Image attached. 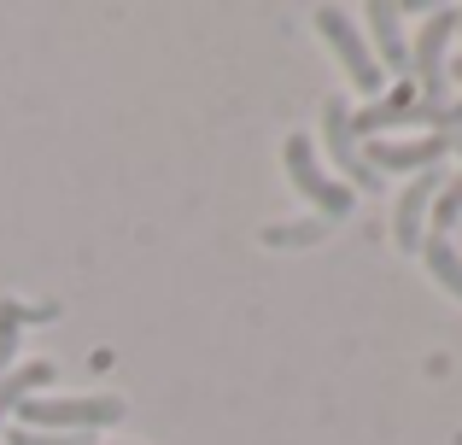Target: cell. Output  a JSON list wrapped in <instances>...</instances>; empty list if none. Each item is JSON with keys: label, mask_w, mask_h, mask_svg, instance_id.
<instances>
[{"label": "cell", "mask_w": 462, "mask_h": 445, "mask_svg": "<svg viewBox=\"0 0 462 445\" xmlns=\"http://www.w3.org/2000/svg\"><path fill=\"white\" fill-rule=\"evenodd\" d=\"M124 422V399L100 393V399H23L18 428H42V434H94V428Z\"/></svg>", "instance_id": "cell-1"}, {"label": "cell", "mask_w": 462, "mask_h": 445, "mask_svg": "<svg viewBox=\"0 0 462 445\" xmlns=\"http://www.w3.org/2000/svg\"><path fill=\"white\" fill-rule=\"evenodd\" d=\"M462 30V12L457 6H439L428 23H421L416 35V53H410V65H416V100L421 106H445V47H451V35Z\"/></svg>", "instance_id": "cell-2"}, {"label": "cell", "mask_w": 462, "mask_h": 445, "mask_svg": "<svg viewBox=\"0 0 462 445\" xmlns=\"http://www.w3.org/2000/svg\"><path fill=\"white\" fill-rule=\"evenodd\" d=\"M316 30H322V42L339 53L346 77H351V82H357V88L374 100V94H381V82H386V70L369 59V42H363V30H357V23H351L339 6H322V12H316Z\"/></svg>", "instance_id": "cell-3"}, {"label": "cell", "mask_w": 462, "mask_h": 445, "mask_svg": "<svg viewBox=\"0 0 462 445\" xmlns=\"http://www.w3.org/2000/svg\"><path fill=\"white\" fill-rule=\"evenodd\" d=\"M287 176H293V188L310 199V206H322V211H328V223L351 211V188H339L334 176H328L322 164H316V147H310L305 135L287 141Z\"/></svg>", "instance_id": "cell-4"}, {"label": "cell", "mask_w": 462, "mask_h": 445, "mask_svg": "<svg viewBox=\"0 0 462 445\" xmlns=\"http://www.w3.org/2000/svg\"><path fill=\"white\" fill-rule=\"evenodd\" d=\"M322 141H328V159L351 176V188L381 194V176H374L369 164H363V153H357V129H351V106L346 100H328L322 106Z\"/></svg>", "instance_id": "cell-5"}, {"label": "cell", "mask_w": 462, "mask_h": 445, "mask_svg": "<svg viewBox=\"0 0 462 445\" xmlns=\"http://www.w3.org/2000/svg\"><path fill=\"white\" fill-rule=\"evenodd\" d=\"M451 153V141L445 135H416V141H369V153H363V164H369L374 176L381 171H433V164Z\"/></svg>", "instance_id": "cell-6"}, {"label": "cell", "mask_w": 462, "mask_h": 445, "mask_svg": "<svg viewBox=\"0 0 462 445\" xmlns=\"http://www.w3.org/2000/svg\"><path fill=\"white\" fill-rule=\"evenodd\" d=\"M439 188H445V171H421L416 182L398 194V218H393V235H398V246L404 252H416L421 240V223H428V211H433V199H439Z\"/></svg>", "instance_id": "cell-7"}, {"label": "cell", "mask_w": 462, "mask_h": 445, "mask_svg": "<svg viewBox=\"0 0 462 445\" xmlns=\"http://www.w3.org/2000/svg\"><path fill=\"white\" fill-rule=\"evenodd\" d=\"M416 82H398L393 94H381V100H369L363 112H351V129L357 135H381V129H393V124H410L416 117Z\"/></svg>", "instance_id": "cell-8"}, {"label": "cell", "mask_w": 462, "mask_h": 445, "mask_svg": "<svg viewBox=\"0 0 462 445\" xmlns=\"http://www.w3.org/2000/svg\"><path fill=\"white\" fill-rule=\"evenodd\" d=\"M398 18H404V12H398L393 0H374V6H369V30H374V47H381L374 65H386V70H410V47H404Z\"/></svg>", "instance_id": "cell-9"}, {"label": "cell", "mask_w": 462, "mask_h": 445, "mask_svg": "<svg viewBox=\"0 0 462 445\" xmlns=\"http://www.w3.org/2000/svg\"><path fill=\"white\" fill-rule=\"evenodd\" d=\"M47 381H53V364H47V357H35V364H12L6 375H0V422H6L23 399H35Z\"/></svg>", "instance_id": "cell-10"}, {"label": "cell", "mask_w": 462, "mask_h": 445, "mask_svg": "<svg viewBox=\"0 0 462 445\" xmlns=\"http://www.w3.org/2000/svg\"><path fill=\"white\" fill-rule=\"evenodd\" d=\"M421 258H428V270H433V282L445 287V293H457L462 299V252L451 246V240H439V235H428L421 240Z\"/></svg>", "instance_id": "cell-11"}, {"label": "cell", "mask_w": 462, "mask_h": 445, "mask_svg": "<svg viewBox=\"0 0 462 445\" xmlns=\"http://www.w3.org/2000/svg\"><path fill=\"white\" fill-rule=\"evenodd\" d=\"M322 235H328V218H305V223H275V228H263V246H282V252H293V246H316Z\"/></svg>", "instance_id": "cell-12"}, {"label": "cell", "mask_w": 462, "mask_h": 445, "mask_svg": "<svg viewBox=\"0 0 462 445\" xmlns=\"http://www.w3.org/2000/svg\"><path fill=\"white\" fill-rule=\"evenodd\" d=\"M23 322H30V305H18V299H0V375L12 369V357H18V334Z\"/></svg>", "instance_id": "cell-13"}, {"label": "cell", "mask_w": 462, "mask_h": 445, "mask_svg": "<svg viewBox=\"0 0 462 445\" xmlns=\"http://www.w3.org/2000/svg\"><path fill=\"white\" fill-rule=\"evenodd\" d=\"M457 218H462V176L439 188V199H433V211H428V223H433V235H439V240L457 228Z\"/></svg>", "instance_id": "cell-14"}, {"label": "cell", "mask_w": 462, "mask_h": 445, "mask_svg": "<svg viewBox=\"0 0 462 445\" xmlns=\"http://www.w3.org/2000/svg\"><path fill=\"white\" fill-rule=\"evenodd\" d=\"M451 77H462V59H457V70H451Z\"/></svg>", "instance_id": "cell-15"}]
</instances>
